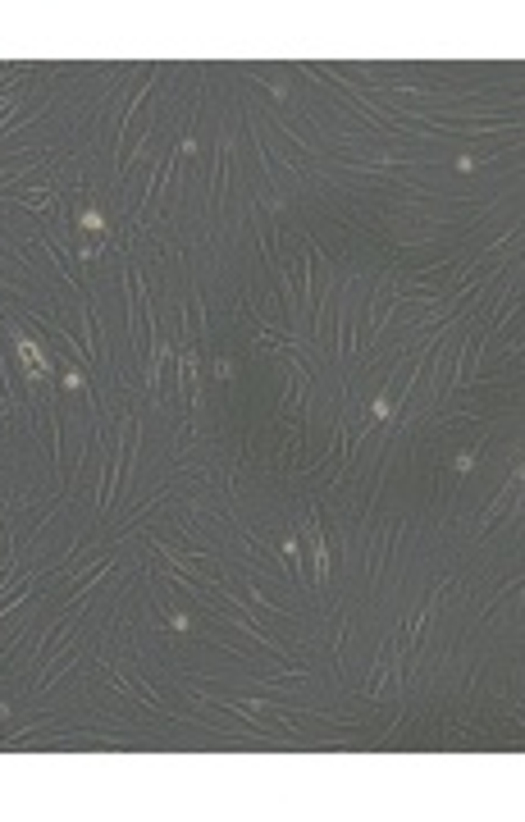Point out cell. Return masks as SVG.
Listing matches in <instances>:
<instances>
[{"label": "cell", "instance_id": "1", "mask_svg": "<svg viewBox=\"0 0 525 822\" xmlns=\"http://www.w3.org/2000/svg\"><path fill=\"white\" fill-rule=\"evenodd\" d=\"M18 356H23V365H28L32 380H46V375H51V361H46V352L32 343V338H18Z\"/></svg>", "mask_w": 525, "mask_h": 822}, {"label": "cell", "instance_id": "2", "mask_svg": "<svg viewBox=\"0 0 525 822\" xmlns=\"http://www.w3.org/2000/svg\"><path fill=\"white\" fill-rule=\"evenodd\" d=\"M83 384H87V380H83L78 370H69V375H64V389H83Z\"/></svg>", "mask_w": 525, "mask_h": 822}]
</instances>
